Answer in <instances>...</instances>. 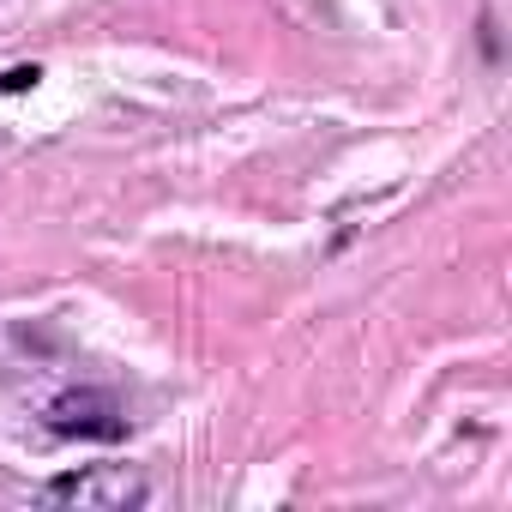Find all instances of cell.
Here are the masks:
<instances>
[{"mask_svg":"<svg viewBox=\"0 0 512 512\" xmlns=\"http://www.w3.org/2000/svg\"><path fill=\"white\" fill-rule=\"evenodd\" d=\"M49 500L55 506H79V512H133L151 500V482L127 464H85V470H67L49 482Z\"/></svg>","mask_w":512,"mask_h":512,"instance_id":"obj_1","label":"cell"},{"mask_svg":"<svg viewBox=\"0 0 512 512\" xmlns=\"http://www.w3.org/2000/svg\"><path fill=\"white\" fill-rule=\"evenodd\" d=\"M49 428L67 434V440H121L127 434V410L115 392L103 386H79V392H61L49 404Z\"/></svg>","mask_w":512,"mask_h":512,"instance_id":"obj_2","label":"cell"},{"mask_svg":"<svg viewBox=\"0 0 512 512\" xmlns=\"http://www.w3.org/2000/svg\"><path fill=\"white\" fill-rule=\"evenodd\" d=\"M37 79H43V73H37V67H13V73H7V79H0V91H7V97H19V91H31V85H37Z\"/></svg>","mask_w":512,"mask_h":512,"instance_id":"obj_3","label":"cell"}]
</instances>
